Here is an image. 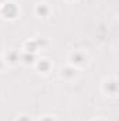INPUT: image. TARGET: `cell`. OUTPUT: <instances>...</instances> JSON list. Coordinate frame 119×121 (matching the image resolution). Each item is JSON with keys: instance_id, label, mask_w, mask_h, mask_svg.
<instances>
[{"instance_id": "1", "label": "cell", "mask_w": 119, "mask_h": 121, "mask_svg": "<svg viewBox=\"0 0 119 121\" xmlns=\"http://www.w3.org/2000/svg\"><path fill=\"white\" fill-rule=\"evenodd\" d=\"M0 13H1L3 17L13 20V18H16L17 14H18V7H17L14 3H4L3 7H1V10H0Z\"/></svg>"}, {"instance_id": "2", "label": "cell", "mask_w": 119, "mask_h": 121, "mask_svg": "<svg viewBox=\"0 0 119 121\" xmlns=\"http://www.w3.org/2000/svg\"><path fill=\"white\" fill-rule=\"evenodd\" d=\"M70 62H71L73 65H80V66H83V65L87 63V56H86V54H83V52H80V51H74V52L70 55Z\"/></svg>"}, {"instance_id": "3", "label": "cell", "mask_w": 119, "mask_h": 121, "mask_svg": "<svg viewBox=\"0 0 119 121\" xmlns=\"http://www.w3.org/2000/svg\"><path fill=\"white\" fill-rule=\"evenodd\" d=\"M104 89H105V91H107L108 94L115 96L116 91H118V83H116V80H114V79H112V80H108V82L105 83Z\"/></svg>"}, {"instance_id": "4", "label": "cell", "mask_w": 119, "mask_h": 121, "mask_svg": "<svg viewBox=\"0 0 119 121\" xmlns=\"http://www.w3.org/2000/svg\"><path fill=\"white\" fill-rule=\"evenodd\" d=\"M51 62L48 59H41L38 60V63H36V68H38V70L39 72H44V73H46V72H49V69H51Z\"/></svg>"}, {"instance_id": "5", "label": "cell", "mask_w": 119, "mask_h": 121, "mask_svg": "<svg viewBox=\"0 0 119 121\" xmlns=\"http://www.w3.org/2000/svg\"><path fill=\"white\" fill-rule=\"evenodd\" d=\"M35 11H36V14H38L39 17H46V16L49 14V7L42 3V4H38V6H36Z\"/></svg>"}, {"instance_id": "6", "label": "cell", "mask_w": 119, "mask_h": 121, "mask_svg": "<svg viewBox=\"0 0 119 121\" xmlns=\"http://www.w3.org/2000/svg\"><path fill=\"white\" fill-rule=\"evenodd\" d=\"M62 75H63L66 79H73V78L76 76V69L71 68V66H67V68H64V69L62 70Z\"/></svg>"}, {"instance_id": "7", "label": "cell", "mask_w": 119, "mask_h": 121, "mask_svg": "<svg viewBox=\"0 0 119 121\" xmlns=\"http://www.w3.org/2000/svg\"><path fill=\"white\" fill-rule=\"evenodd\" d=\"M38 48H39V47H38L36 41H28V42L25 44V49H27V52H30V54H34Z\"/></svg>"}, {"instance_id": "8", "label": "cell", "mask_w": 119, "mask_h": 121, "mask_svg": "<svg viewBox=\"0 0 119 121\" xmlns=\"http://www.w3.org/2000/svg\"><path fill=\"white\" fill-rule=\"evenodd\" d=\"M21 60H23L25 65L34 63V60H35V55H34V54H30V52H25V54L21 56Z\"/></svg>"}, {"instance_id": "9", "label": "cell", "mask_w": 119, "mask_h": 121, "mask_svg": "<svg viewBox=\"0 0 119 121\" xmlns=\"http://www.w3.org/2000/svg\"><path fill=\"white\" fill-rule=\"evenodd\" d=\"M7 60H8L10 63H16V62L18 60V54H17L16 51H10V52L7 54Z\"/></svg>"}, {"instance_id": "10", "label": "cell", "mask_w": 119, "mask_h": 121, "mask_svg": "<svg viewBox=\"0 0 119 121\" xmlns=\"http://www.w3.org/2000/svg\"><path fill=\"white\" fill-rule=\"evenodd\" d=\"M36 41V44H38V47H45V45H48V41L46 39H44V38H39V39H35Z\"/></svg>"}, {"instance_id": "11", "label": "cell", "mask_w": 119, "mask_h": 121, "mask_svg": "<svg viewBox=\"0 0 119 121\" xmlns=\"http://www.w3.org/2000/svg\"><path fill=\"white\" fill-rule=\"evenodd\" d=\"M17 121H31V118L28 117V116H21V117H18Z\"/></svg>"}, {"instance_id": "12", "label": "cell", "mask_w": 119, "mask_h": 121, "mask_svg": "<svg viewBox=\"0 0 119 121\" xmlns=\"http://www.w3.org/2000/svg\"><path fill=\"white\" fill-rule=\"evenodd\" d=\"M42 121H55V120H53L52 117H44V118H42Z\"/></svg>"}, {"instance_id": "13", "label": "cell", "mask_w": 119, "mask_h": 121, "mask_svg": "<svg viewBox=\"0 0 119 121\" xmlns=\"http://www.w3.org/2000/svg\"><path fill=\"white\" fill-rule=\"evenodd\" d=\"M1 69H3V60L0 59V70H1Z\"/></svg>"}, {"instance_id": "14", "label": "cell", "mask_w": 119, "mask_h": 121, "mask_svg": "<svg viewBox=\"0 0 119 121\" xmlns=\"http://www.w3.org/2000/svg\"><path fill=\"white\" fill-rule=\"evenodd\" d=\"M97 121H101V120H97Z\"/></svg>"}]
</instances>
